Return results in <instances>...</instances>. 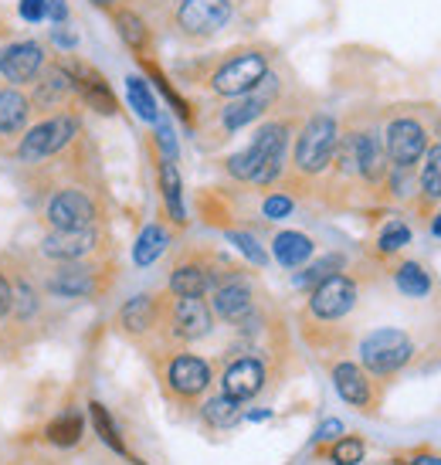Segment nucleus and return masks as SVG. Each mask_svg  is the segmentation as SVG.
<instances>
[{"mask_svg":"<svg viewBox=\"0 0 441 465\" xmlns=\"http://www.w3.org/2000/svg\"><path fill=\"white\" fill-rule=\"evenodd\" d=\"M333 150H337V123L329 116H316L309 126L302 130V136H299V146H296L299 170L319 173V170L329 163Z\"/></svg>","mask_w":441,"mask_h":465,"instance_id":"obj_1","label":"nucleus"},{"mask_svg":"<svg viewBox=\"0 0 441 465\" xmlns=\"http://www.w3.org/2000/svg\"><path fill=\"white\" fill-rule=\"evenodd\" d=\"M360 353L374 374H394L397 367L411 361V340L401 330H377L364 340Z\"/></svg>","mask_w":441,"mask_h":465,"instance_id":"obj_2","label":"nucleus"},{"mask_svg":"<svg viewBox=\"0 0 441 465\" xmlns=\"http://www.w3.org/2000/svg\"><path fill=\"white\" fill-rule=\"evenodd\" d=\"M265 72H269V65H265V58L259 52L238 54L214 75V92H220V95H248L259 82H265Z\"/></svg>","mask_w":441,"mask_h":465,"instance_id":"obj_3","label":"nucleus"},{"mask_svg":"<svg viewBox=\"0 0 441 465\" xmlns=\"http://www.w3.org/2000/svg\"><path fill=\"white\" fill-rule=\"evenodd\" d=\"M357 302V285L347 275H329L312 289V312L323 320H339L347 316Z\"/></svg>","mask_w":441,"mask_h":465,"instance_id":"obj_4","label":"nucleus"},{"mask_svg":"<svg viewBox=\"0 0 441 465\" xmlns=\"http://www.w3.org/2000/svg\"><path fill=\"white\" fill-rule=\"evenodd\" d=\"M177 17H181V27L187 35L204 38V35H214L218 27L228 25L231 7H228V0H183Z\"/></svg>","mask_w":441,"mask_h":465,"instance_id":"obj_5","label":"nucleus"},{"mask_svg":"<svg viewBox=\"0 0 441 465\" xmlns=\"http://www.w3.org/2000/svg\"><path fill=\"white\" fill-rule=\"evenodd\" d=\"M72 136H75V119H68V116L48 119V123L34 126V130L24 136L21 156H24V160H41V156H48V153H54V150H62V146H65Z\"/></svg>","mask_w":441,"mask_h":465,"instance_id":"obj_6","label":"nucleus"},{"mask_svg":"<svg viewBox=\"0 0 441 465\" xmlns=\"http://www.w3.org/2000/svg\"><path fill=\"white\" fill-rule=\"evenodd\" d=\"M425 146H428V143H425V130L417 126L415 119H397V123H390L387 153L397 167H411L415 160H421Z\"/></svg>","mask_w":441,"mask_h":465,"instance_id":"obj_7","label":"nucleus"},{"mask_svg":"<svg viewBox=\"0 0 441 465\" xmlns=\"http://www.w3.org/2000/svg\"><path fill=\"white\" fill-rule=\"evenodd\" d=\"M92 201L85 194H78V191H65V194H58L48 207V218H52L54 228H62V232H72V228H92Z\"/></svg>","mask_w":441,"mask_h":465,"instance_id":"obj_8","label":"nucleus"},{"mask_svg":"<svg viewBox=\"0 0 441 465\" xmlns=\"http://www.w3.org/2000/svg\"><path fill=\"white\" fill-rule=\"evenodd\" d=\"M65 75L72 78V85L85 95L89 105H95L99 113H116V99H113V92H109V85H105V78L99 75V72H92L89 65H78V62H68Z\"/></svg>","mask_w":441,"mask_h":465,"instance_id":"obj_9","label":"nucleus"},{"mask_svg":"<svg viewBox=\"0 0 441 465\" xmlns=\"http://www.w3.org/2000/svg\"><path fill=\"white\" fill-rule=\"evenodd\" d=\"M286 136V126H265V130L255 136V143L248 146L245 153L231 156V163H228V170H231L234 177H241V181H251L255 177V170L261 167V160H265V153L272 150L275 143Z\"/></svg>","mask_w":441,"mask_h":465,"instance_id":"obj_10","label":"nucleus"},{"mask_svg":"<svg viewBox=\"0 0 441 465\" xmlns=\"http://www.w3.org/2000/svg\"><path fill=\"white\" fill-rule=\"evenodd\" d=\"M343 156L364 173L367 181H377V177L384 173V150H380V143H377L374 133H357V136L347 143Z\"/></svg>","mask_w":441,"mask_h":465,"instance_id":"obj_11","label":"nucleus"},{"mask_svg":"<svg viewBox=\"0 0 441 465\" xmlns=\"http://www.w3.org/2000/svg\"><path fill=\"white\" fill-rule=\"evenodd\" d=\"M173 330L183 340H201L211 330V310L201 302V296H181L173 310Z\"/></svg>","mask_w":441,"mask_h":465,"instance_id":"obj_12","label":"nucleus"},{"mask_svg":"<svg viewBox=\"0 0 441 465\" xmlns=\"http://www.w3.org/2000/svg\"><path fill=\"white\" fill-rule=\"evenodd\" d=\"M41 68V48L34 41H24V45H14L0 54V72L7 82H31Z\"/></svg>","mask_w":441,"mask_h":465,"instance_id":"obj_13","label":"nucleus"},{"mask_svg":"<svg viewBox=\"0 0 441 465\" xmlns=\"http://www.w3.org/2000/svg\"><path fill=\"white\" fill-rule=\"evenodd\" d=\"M261 381H265V367L259 361H238L224 374V394L234 401H248L261 391Z\"/></svg>","mask_w":441,"mask_h":465,"instance_id":"obj_14","label":"nucleus"},{"mask_svg":"<svg viewBox=\"0 0 441 465\" xmlns=\"http://www.w3.org/2000/svg\"><path fill=\"white\" fill-rule=\"evenodd\" d=\"M92 245H95V232H92V228H72V232H62V228H54V232L44 238V255L68 262V259H78V255H85Z\"/></svg>","mask_w":441,"mask_h":465,"instance_id":"obj_15","label":"nucleus"},{"mask_svg":"<svg viewBox=\"0 0 441 465\" xmlns=\"http://www.w3.org/2000/svg\"><path fill=\"white\" fill-rule=\"evenodd\" d=\"M211 384V371L204 361H197V357H177V361L170 363V388L181 391V394H201V391Z\"/></svg>","mask_w":441,"mask_h":465,"instance_id":"obj_16","label":"nucleus"},{"mask_svg":"<svg viewBox=\"0 0 441 465\" xmlns=\"http://www.w3.org/2000/svg\"><path fill=\"white\" fill-rule=\"evenodd\" d=\"M333 384H337L339 398L350 401V404H367L370 401V388H367L364 371L353 367V363H339L337 371H333Z\"/></svg>","mask_w":441,"mask_h":465,"instance_id":"obj_17","label":"nucleus"},{"mask_svg":"<svg viewBox=\"0 0 441 465\" xmlns=\"http://www.w3.org/2000/svg\"><path fill=\"white\" fill-rule=\"evenodd\" d=\"M214 310H218V316H224V320H241V316L251 310V296H248V289L241 282L220 285L218 292H214Z\"/></svg>","mask_w":441,"mask_h":465,"instance_id":"obj_18","label":"nucleus"},{"mask_svg":"<svg viewBox=\"0 0 441 465\" xmlns=\"http://www.w3.org/2000/svg\"><path fill=\"white\" fill-rule=\"evenodd\" d=\"M309 255H312V242L306 238V234L282 232L279 238H275V259L282 262L286 269H296V265H302Z\"/></svg>","mask_w":441,"mask_h":465,"instance_id":"obj_19","label":"nucleus"},{"mask_svg":"<svg viewBox=\"0 0 441 465\" xmlns=\"http://www.w3.org/2000/svg\"><path fill=\"white\" fill-rule=\"evenodd\" d=\"M27 119V99L21 92L4 89L0 92V133H14L21 130Z\"/></svg>","mask_w":441,"mask_h":465,"instance_id":"obj_20","label":"nucleus"},{"mask_svg":"<svg viewBox=\"0 0 441 465\" xmlns=\"http://www.w3.org/2000/svg\"><path fill=\"white\" fill-rule=\"evenodd\" d=\"M265 103H269L265 95H245V99L231 103L228 109H224V126H228V130H241V126H248L251 119L261 116Z\"/></svg>","mask_w":441,"mask_h":465,"instance_id":"obj_21","label":"nucleus"},{"mask_svg":"<svg viewBox=\"0 0 441 465\" xmlns=\"http://www.w3.org/2000/svg\"><path fill=\"white\" fill-rule=\"evenodd\" d=\"M170 289H173L177 296H204V289H208V272L201 269V265H181V269L173 272V279H170Z\"/></svg>","mask_w":441,"mask_h":465,"instance_id":"obj_22","label":"nucleus"},{"mask_svg":"<svg viewBox=\"0 0 441 465\" xmlns=\"http://www.w3.org/2000/svg\"><path fill=\"white\" fill-rule=\"evenodd\" d=\"M163 248H167V234H163V228L150 224V228L140 234L136 248H132V259H136V265H153V262L163 255Z\"/></svg>","mask_w":441,"mask_h":465,"instance_id":"obj_23","label":"nucleus"},{"mask_svg":"<svg viewBox=\"0 0 441 465\" xmlns=\"http://www.w3.org/2000/svg\"><path fill=\"white\" fill-rule=\"evenodd\" d=\"M397 289H401L404 296H428L431 292V279H428V272L421 269L417 262H407V265H401L397 269Z\"/></svg>","mask_w":441,"mask_h":465,"instance_id":"obj_24","label":"nucleus"},{"mask_svg":"<svg viewBox=\"0 0 441 465\" xmlns=\"http://www.w3.org/2000/svg\"><path fill=\"white\" fill-rule=\"evenodd\" d=\"M160 187H163V197H167L170 214L177 221H183V201H181V173L173 167V160H163L160 167Z\"/></svg>","mask_w":441,"mask_h":465,"instance_id":"obj_25","label":"nucleus"},{"mask_svg":"<svg viewBox=\"0 0 441 465\" xmlns=\"http://www.w3.org/2000/svg\"><path fill=\"white\" fill-rule=\"evenodd\" d=\"M52 292L58 296H85L92 292V279L85 269H62L52 279Z\"/></svg>","mask_w":441,"mask_h":465,"instance_id":"obj_26","label":"nucleus"},{"mask_svg":"<svg viewBox=\"0 0 441 465\" xmlns=\"http://www.w3.org/2000/svg\"><path fill=\"white\" fill-rule=\"evenodd\" d=\"M204 418H208L214 428H231L238 418H241V401H234V398H214L208 401V408H204Z\"/></svg>","mask_w":441,"mask_h":465,"instance_id":"obj_27","label":"nucleus"},{"mask_svg":"<svg viewBox=\"0 0 441 465\" xmlns=\"http://www.w3.org/2000/svg\"><path fill=\"white\" fill-rule=\"evenodd\" d=\"M126 92H130V105L140 113V119L146 123H156V103H153V92L146 89L143 78H126Z\"/></svg>","mask_w":441,"mask_h":465,"instance_id":"obj_28","label":"nucleus"},{"mask_svg":"<svg viewBox=\"0 0 441 465\" xmlns=\"http://www.w3.org/2000/svg\"><path fill=\"white\" fill-rule=\"evenodd\" d=\"M122 323H126V330H132V333H140V330H146V326L153 323V302H150V296H136L122 310Z\"/></svg>","mask_w":441,"mask_h":465,"instance_id":"obj_29","label":"nucleus"},{"mask_svg":"<svg viewBox=\"0 0 441 465\" xmlns=\"http://www.w3.org/2000/svg\"><path fill=\"white\" fill-rule=\"evenodd\" d=\"M48 435H52L54 445H75L78 435H82V418L75 411L72 414H62L52 428H48Z\"/></svg>","mask_w":441,"mask_h":465,"instance_id":"obj_30","label":"nucleus"},{"mask_svg":"<svg viewBox=\"0 0 441 465\" xmlns=\"http://www.w3.org/2000/svg\"><path fill=\"white\" fill-rule=\"evenodd\" d=\"M116 25H119V35H122V41L130 45V48H143L146 45V27H143V21L136 17V14H130V11H122L116 17Z\"/></svg>","mask_w":441,"mask_h":465,"instance_id":"obj_31","label":"nucleus"},{"mask_svg":"<svg viewBox=\"0 0 441 465\" xmlns=\"http://www.w3.org/2000/svg\"><path fill=\"white\" fill-rule=\"evenodd\" d=\"M339 265H343V259H339V255H326L323 262H316L312 269H306L302 275H296V285H302V289H306V285H319L323 279L337 275Z\"/></svg>","mask_w":441,"mask_h":465,"instance_id":"obj_32","label":"nucleus"},{"mask_svg":"<svg viewBox=\"0 0 441 465\" xmlns=\"http://www.w3.org/2000/svg\"><path fill=\"white\" fill-rule=\"evenodd\" d=\"M421 187H425V197H441V146H431L428 163H425V173H421Z\"/></svg>","mask_w":441,"mask_h":465,"instance_id":"obj_33","label":"nucleus"},{"mask_svg":"<svg viewBox=\"0 0 441 465\" xmlns=\"http://www.w3.org/2000/svg\"><path fill=\"white\" fill-rule=\"evenodd\" d=\"M407 242H411V232L404 228L401 221H394V224H387L384 234H380V252H397V248H404Z\"/></svg>","mask_w":441,"mask_h":465,"instance_id":"obj_34","label":"nucleus"},{"mask_svg":"<svg viewBox=\"0 0 441 465\" xmlns=\"http://www.w3.org/2000/svg\"><path fill=\"white\" fill-rule=\"evenodd\" d=\"M360 459H364V445L357 439H343L337 449H333V462L337 465H357Z\"/></svg>","mask_w":441,"mask_h":465,"instance_id":"obj_35","label":"nucleus"},{"mask_svg":"<svg viewBox=\"0 0 441 465\" xmlns=\"http://www.w3.org/2000/svg\"><path fill=\"white\" fill-rule=\"evenodd\" d=\"M92 421H95V428L103 431V439L113 445V449H119L122 452V441L116 439V428H113V421H109V414H105L103 404H92Z\"/></svg>","mask_w":441,"mask_h":465,"instance_id":"obj_36","label":"nucleus"},{"mask_svg":"<svg viewBox=\"0 0 441 465\" xmlns=\"http://www.w3.org/2000/svg\"><path fill=\"white\" fill-rule=\"evenodd\" d=\"M231 242L238 248H241V252H245L248 259L255 262V265H265V252H261L259 245H255V238H251V234H241V232H234L231 234Z\"/></svg>","mask_w":441,"mask_h":465,"instance_id":"obj_37","label":"nucleus"},{"mask_svg":"<svg viewBox=\"0 0 441 465\" xmlns=\"http://www.w3.org/2000/svg\"><path fill=\"white\" fill-rule=\"evenodd\" d=\"M21 17L24 21H44L48 17V0H21Z\"/></svg>","mask_w":441,"mask_h":465,"instance_id":"obj_38","label":"nucleus"},{"mask_svg":"<svg viewBox=\"0 0 441 465\" xmlns=\"http://www.w3.org/2000/svg\"><path fill=\"white\" fill-rule=\"evenodd\" d=\"M292 211V201L289 197H269L265 201V218H286Z\"/></svg>","mask_w":441,"mask_h":465,"instance_id":"obj_39","label":"nucleus"},{"mask_svg":"<svg viewBox=\"0 0 441 465\" xmlns=\"http://www.w3.org/2000/svg\"><path fill=\"white\" fill-rule=\"evenodd\" d=\"M48 17H52V21H58V25H62V21H65V17H68L65 0H48Z\"/></svg>","mask_w":441,"mask_h":465,"instance_id":"obj_40","label":"nucleus"},{"mask_svg":"<svg viewBox=\"0 0 441 465\" xmlns=\"http://www.w3.org/2000/svg\"><path fill=\"white\" fill-rule=\"evenodd\" d=\"M337 435H343V425H339V421H326V425L319 428V439H337Z\"/></svg>","mask_w":441,"mask_h":465,"instance_id":"obj_41","label":"nucleus"},{"mask_svg":"<svg viewBox=\"0 0 441 465\" xmlns=\"http://www.w3.org/2000/svg\"><path fill=\"white\" fill-rule=\"evenodd\" d=\"M11 310V285L0 279V316Z\"/></svg>","mask_w":441,"mask_h":465,"instance_id":"obj_42","label":"nucleus"},{"mask_svg":"<svg viewBox=\"0 0 441 465\" xmlns=\"http://www.w3.org/2000/svg\"><path fill=\"white\" fill-rule=\"evenodd\" d=\"M160 143H163V150H167V156H173V133H170V126H160Z\"/></svg>","mask_w":441,"mask_h":465,"instance_id":"obj_43","label":"nucleus"},{"mask_svg":"<svg viewBox=\"0 0 441 465\" xmlns=\"http://www.w3.org/2000/svg\"><path fill=\"white\" fill-rule=\"evenodd\" d=\"M54 41H58L62 48H72V45H75V35H72V31H62V27H58V31H54Z\"/></svg>","mask_w":441,"mask_h":465,"instance_id":"obj_44","label":"nucleus"},{"mask_svg":"<svg viewBox=\"0 0 441 465\" xmlns=\"http://www.w3.org/2000/svg\"><path fill=\"white\" fill-rule=\"evenodd\" d=\"M411 465H441L438 455H417V459H411Z\"/></svg>","mask_w":441,"mask_h":465,"instance_id":"obj_45","label":"nucleus"},{"mask_svg":"<svg viewBox=\"0 0 441 465\" xmlns=\"http://www.w3.org/2000/svg\"><path fill=\"white\" fill-rule=\"evenodd\" d=\"M92 4H99V7H109V4H113V0H92Z\"/></svg>","mask_w":441,"mask_h":465,"instance_id":"obj_46","label":"nucleus"},{"mask_svg":"<svg viewBox=\"0 0 441 465\" xmlns=\"http://www.w3.org/2000/svg\"><path fill=\"white\" fill-rule=\"evenodd\" d=\"M435 234H441V218H438V221H435Z\"/></svg>","mask_w":441,"mask_h":465,"instance_id":"obj_47","label":"nucleus"}]
</instances>
